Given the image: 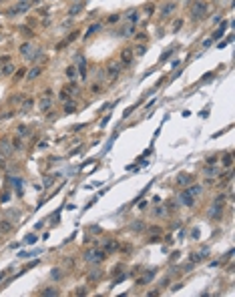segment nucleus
Instances as JSON below:
<instances>
[{"instance_id":"f257e3e1","label":"nucleus","mask_w":235,"mask_h":297,"mask_svg":"<svg viewBox=\"0 0 235 297\" xmlns=\"http://www.w3.org/2000/svg\"><path fill=\"white\" fill-rule=\"evenodd\" d=\"M207 2H195L193 4V8H191V16H193V20H199V18H203L205 16V12H207Z\"/></svg>"},{"instance_id":"f03ea898","label":"nucleus","mask_w":235,"mask_h":297,"mask_svg":"<svg viewBox=\"0 0 235 297\" xmlns=\"http://www.w3.org/2000/svg\"><path fill=\"white\" fill-rule=\"evenodd\" d=\"M85 259L90 263H101L105 259V251H87L85 253Z\"/></svg>"},{"instance_id":"7ed1b4c3","label":"nucleus","mask_w":235,"mask_h":297,"mask_svg":"<svg viewBox=\"0 0 235 297\" xmlns=\"http://www.w3.org/2000/svg\"><path fill=\"white\" fill-rule=\"evenodd\" d=\"M193 175H187V173H181L179 177H177V185H181V187H189V185H193Z\"/></svg>"},{"instance_id":"20e7f679","label":"nucleus","mask_w":235,"mask_h":297,"mask_svg":"<svg viewBox=\"0 0 235 297\" xmlns=\"http://www.w3.org/2000/svg\"><path fill=\"white\" fill-rule=\"evenodd\" d=\"M179 199H181V203H183V205H187V207H193V205H195V201H193V195H191L187 189H185L183 193H179Z\"/></svg>"},{"instance_id":"39448f33","label":"nucleus","mask_w":235,"mask_h":297,"mask_svg":"<svg viewBox=\"0 0 235 297\" xmlns=\"http://www.w3.org/2000/svg\"><path fill=\"white\" fill-rule=\"evenodd\" d=\"M121 69H123V62H111L109 66H107V72H109V76H117L119 72H121Z\"/></svg>"},{"instance_id":"423d86ee","label":"nucleus","mask_w":235,"mask_h":297,"mask_svg":"<svg viewBox=\"0 0 235 297\" xmlns=\"http://www.w3.org/2000/svg\"><path fill=\"white\" fill-rule=\"evenodd\" d=\"M20 54H22L24 58H28V60H32V58H34V50H32V46L24 42V44L20 46Z\"/></svg>"},{"instance_id":"0eeeda50","label":"nucleus","mask_w":235,"mask_h":297,"mask_svg":"<svg viewBox=\"0 0 235 297\" xmlns=\"http://www.w3.org/2000/svg\"><path fill=\"white\" fill-rule=\"evenodd\" d=\"M133 56H135L133 50H131V48H125L123 52H121V60H123V64H131V62H133Z\"/></svg>"},{"instance_id":"6e6552de","label":"nucleus","mask_w":235,"mask_h":297,"mask_svg":"<svg viewBox=\"0 0 235 297\" xmlns=\"http://www.w3.org/2000/svg\"><path fill=\"white\" fill-rule=\"evenodd\" d=\"M173 10H175V2H167V4L161 8V18H167Z\"/></svg>"},{"instance_id":"1a4fd4ad","label":"nucleus","mask_w":235,"mask_h":297,"mask_svg":"<svg viewBox=\"0 0 235 297\" xmlns=\"http://www.w3.org/2000/svg\"><path fill=\"white\" fill-rule=\"evenodd\" d=\"M207 215H209L211 219H219V217H221V207H219V203H215V205L207 211Z\"/></svg>"},{"instance_id":"9d476101","label":"nucleus","mask_w":235,"mask_h":297,"mask_svg":"<svg viewBox=\"0 0 235 297\" xmlns=\"http://www.w3.org/2000/svg\"><path fill=\"white\" fill-rule=\"evenodd\" d=\"M153 277H155V269H151V271H147V273L143 275V277H141V279H139L137 283H139V285H145V283H149V281L153 279Z\"/></svg>"},{"instance_id":"9b49d317","label":"nucleus","mask_w":235,"mask_h":297,"mask_svg":"<svg viewBox=\"0 0 235 297\" xmlns=\"http://www.w3.org/2000/svg\"><path fill=\"white\" fill-rule=\"evenodd\" d=\"M0 72H2L4 76H10V74H14V72H16V66H14L12 62H8V64H4V66H2V70H0Z\"/></svg>"},{"instance_id":"f8f14e48","label":"nucleus","mask_w":235,"mask_h":297,"mask_svg":"<svg viewBox=\"0 0 235 297\" xmlns=\"http://www.w3.org/2000/svg\"><path fill=\"white\" fill-rule=\"evenodd\" d=\"M78 70H80V76L85 79V76H87V62H85L82 56H78Z\"/></svg>"},{"instance_id":"ddd939ff","label":"nucleus","mask_w":235,"mask_h":297,"mask_svg":"<svg viewBox=\"0 0 235 297\" xmlns=\"http://www.w3.org/2000/svg\"><path fill=\"white\" fill-rule=\"evenodd\" d=\"M225 28H227V22H223L221 26H219V28H217V30H215V32H213V34H211V40H215V38H219V36H223Z\"/></svg>"},{"instance_id":"4468645a","label":"nucleus","mask_w":235,"mask_h":297,"mask_svg":"<svg viewBox=\"0 0 235 297\" xmlns=\"http://www.w3.org/2000/svg\"><path fill=\"white\" fill-rule=\"evenodd\" d=\"M10 183L16 187V193L22 195V181H20V179H16V177H10Z\"/></svg>"},{"instance_id":"2eb2a0df","label":"nucleus","mask_w":235,"mask_h":297,"mask_svg":"<svg viewBox=\"0 0 235 297\" xmlns=\"http://www.w3.org/2000/svg\"><path fill=\"white\" fill-rule=\"evenodd\" d=\"M82 8H85V2H78V4H75V6L68 10V16H75V14H78Z\"/></svg>"},{"instance_id":"dca6fc26","label":"nucleus","mask_w":235,"mask_h":297,"mask_svg":"<svg viewBox=\"0 0 235 297\" xmlns=\"http://www.w3.org/2000/svg\"><path fill=\"white\" fill-rule=\"evenodd\" d=\"M40 72H42V69H38V66H34V69L30 70L28 74H26V80H34V79H36V76H38V74H40Z\"/></svg>"},{"instance_id":"f3484780","label":"nucleus","mask_w":235,"mask_h":297,"mask_svg":"<svg viewBox=\"0 0 235 297\" xmlns=\"http://www.w3.org/2000/svg\"><path fill=\"white\" fill-rule=\"evenodd\" d=\"M97 30H101V24H99V22L90 24V26H89V30H87V34H85V38H89L90 34H95V32H97Z\"/></svg>"},{"instance_id":"a211bd4d","label":"nucleus","mask_w":235,"mask_h":297,"mask_svg":"<svg viewBox=\"0 0 235 297\" xmlns=\"http://www.w3.org/2000/svg\"><path fill=\"white\" fill-rule=\"evenodd\" d=\"M133 30H135V24H129V26L121 28V32H119V34H121V36H131V34H133Z\"/></svg>"},{"instance_id":"6ab92c4d","label":"nucleus","mask_w":235,"mask_h":297,"mask_svg":"<svg viewBox=\"0 0 235 297\" xmlns=\"http://www.w3.org/2000/svg\"><path fill=\"white\" fill-rule=\"evenodd\" d=\"M16 135H18V137H26V135H30V129H28L26 125H20L18 131H16Z\"/></svg>"},{"instance_id":"aec40b11","label":"nucleus","mask_w":235,"mask_h":297,"mask_svg":"<svg viewBox=\"0 0 235 297\" xmlns=\"http://www.w3.org/2000/svg\"><path fill=\"white\" fill-rule=\"evenodd\" d=\"M127 20H129L131 24H135L137 20H139V12H137V10H131L129 14H127Z\"/></svg>"},{"instance_id":"412c9836","label":"nucleus","mask_w":235,"mask_h":297,"mask_svg":"<svg viewBox=\"0 0 235 297\" xmlns=\"http://www.w3.org/2000/svg\"><path fill=\"white\" fill-rule=\"evenodd\" d=\"M38 106H40V111L44 113V111H48V109L52 106V103H50V99H42V101H40V104H38Z\"/></svg>"},{"instance_id":"4be33fe9","label":"nucleus","mask_w":235,"mask_h":297,"mask_svg":"<svg viewBox=\"0 0 235 297\" xmlns=\"http://www.w3.org/2000/svg\"><path fill=\"white\" fill-rule=\"evenodd\" d=\"M231 165H233V155H231V153H227V155L223 157V167H227V169H229Z\"/></svg>"},{"instance_id":"5701e85b","label":"nucleus","mask_w":235,"mask_h":297,"mask_svg":"<svg viewBox=\"0 0 235 297\" xmlns=\"http://www.w3.org/2000/svg\"><path fill=\"white\" fill-rule=\"evenodd\" d=\"M0 151H2V153H6V155L12 151V148L8 147V141H6V139H2V141H0Z\"/></svg>"},{"instance_id":"b1692460","label":"nucleus","mask_w":235,"mask_h":297,"mask_svg":"<svg viewBox=\"0 0 235 297\" xmlns=\"http://www.w3.org/2000/svg\"><path fill=\"white\" fill-rule=\"evenodd\" d=\"M187 191H189L193 197H195V195H201V185H193V187L189 185V189H187Z\"/></svg>"},{"instance_id":"393cba45","label":"nucleus","mask_w":235,"mask_h":297,"mask_svg":"<svg viewBox=\"0 0 235 297\" xmlns=\"http://www.w3.org/2000/svg\"><path fill=\"white\" fill-rule=\"evenodd\" d=\"M32 103H34L32 99H26V101L22 103V109H20V111H22V113H26V111H28V109L32 106Z\"/></svg>"},{"instance_id":"a878e982","label":"nucleus","mask_w":235,"mask_h":297,"mask_svg":"<svg viewBox=\"0 0 235 297\" xmlns=\"http://www.w3.org/2000/svg\"><path fill=\"white\" fill-rule=\"evenodd\" d=\"M10 229H12V225L8 221H2V223H0V231H2V233H6V231H10Z\"/></svg>"},{"instance_id":"bb28decb","label":"nucleus","mask_w":235,"mask_h":297,"mask_svg":"<svg viewBox=\"0 0 235 297\" xmlns=\"http://www.w3.org/2000/svg\"><path fill=\"white\" fill-rule=\"evenodd\" d=\"M133 229H135V231H145V223H143V221H135Z\"/></svg>"},{"instance_id":"cd10ccee","label":"nucleus","mask_w":235,"mask_h":297,"mask_svg":"<svg viewBox=\"0 0 235 297\" xmlns=\"http://www.w3.org/2000/svg\"><path fill=\"white\" fill-rule=\"evenodd\" d=\"M117 247H119V245H117V241H111V243H107V245H105V249H107V251H115Z\"/></svg>"},{"instance_id":"c85d7f7f","label":"nucleus","mask_w":235,"mask_h":297,"mask_svg":"<svg viewBox=\"0 0 235 297\" xmlns=\"http://www.w3.org/2000/svg\"><path fill=\"white\" fill-rule=\"evenodd\" d=\"M75 74H77V69H75V66H68L67 69V76L68 79H75Z\"/></svg>"},{"instance_id":"c756f323","label":"nucleus","mask_w":235,"mask_h":297,"mask_svg":"<svg viewBox=\"0 0 235 297\" xmlns=\"http://www.w3.org/2000/svg\"><path fill=\"white\" fill-rule=\"evenodd\" d=\"M24 243H28V245H32V243H36V235H26V239H24Z\"/></svg>"},{"instance_id":"7c9ffc66","label":"nucleus","mask_w":235,"mask_h":297,"mask_svg":"<svg viewBox=\"0 0 235 297\" xmlns=\"http://www.w3.org/2000/svg\"><path fill=\"white\" fill-rule=\"evenodd\" d=\"M14 148H16V151H20V148H22V141H20V137L14 139Z\"/></svg>"},{"instance_id":"2f4dec72","label":"nucleus","mask_w":235,"mask_h":297,"mask_svg":"<svg viewBox=\"0 0 235 297\" xmlns=\"http://www.w3.org/2000/svg\"><path fill=\"white\" fill-rule=\"evenodd\" d=\"M42 293H44V295H58V291H56V289H52V287H48V289H44Z\"/></svg>"},{"instance_id":"473e14b6","label":"nucleus","mask_w":235,"mask_h":297,"mask_svg":"<svg viewBox=\"0 0 235 297\" xmlns=\"http://www.w3.org/2000/svg\"><path fill=\"white\" fill-rule=\"evenodd\" d=\"M205 163L211 167V165H215V163H217V157H215V155H213V157H207V159H205Z\"/></svg>"},{"instance_id":"72a5a7b5","label":"nucleus","mask_w":235,"mask_h":297,"mask_svg":"<svg viewBox=\"0 0 235 297\" xmlns=\"http://www.w3.org/2000/svg\"><path fill=\"white\" fill-rule=\"evenodd\" d=\"M72 111H75V104H72V103H68L67 106H64V113H67V114H70Z\"/></svg>"},{"instance_id":"f704fd0d","label":"nucleus","mask_w":235,"mask_h":297,"mask_svg":"<svg viewBox=\"0 0 235 297\" xmlns=\"http://www.w3.org/2000/svg\"><path fill=\"white\" fill-rule=\"evenodd\" d=\"M145 50H147L145 46H137V48H135V52H133V54H145Z\"/></svg>"},{"instance_id":"c9c22d12","label":"nucleus","mask_w":235,"mask_h":297,"mask_svg":"<svg viewBox=\"0 0 235 297\" xmlns=\"http://www.w3.org/2000/svg\"><path fill=\"white\" fill-rule=\"evenodd\" d=\"M58 277H62V271H58V269H52V279H58Z\"/></svg>"},{"instance_id":"e433bc0d","label":"nucleus","mask_w":235,"mask_h":297,"mask_svg":"<svg viewBox=\"0 0 235 297\" xmlns=\"http://www.w3.org/2000/svg\"><path fill=\"white\" fill-rule=\"evenodd\" d=\"M157 215H159V217H163V215H165L163 207H157V209H155V217H157Z\"/></svg>"},{"instance_id":"4c0bfd02","label":"nucleus","mask_w":235,"mask_h":297,"mask_svg":"<svg viewBox=\"0 0 235 297\" xmlns=\"http://www.w3.org/2000/svg\"><path fill=\"white\" fill-rule=\"evenodd\" d=\"M12 114H14V113H12V111H6V113L2 114V116H0V119H10Z\"/></svg>"},{"instance_id":"58836bf2","label":"nucleus","mask_w":235,"mask_h":297,"mask_svg":"<svg viewBox=\"0 0 235 297\" xmlns=\"http://www.w3.org/2000/svg\"><path fill=\"white\" fill-rule=\"evenodd\" d=\"M20 30H22V34H28V36H32V30H30V28H20Z\"/></svg>"},{"instance_id":"ea45409f","label":"nucleus","mask_w":235,"mask_h":297,"mask_svg":"<svg viewBox=\"0 0 235 297\" xmlns=\"http://www.w3.org/2000/svg\"><path fill=\"white\" fill-rule=\"evenodd\" d=\"M117 20H119V14H112L111 18H109V22H117Z\"/></svg>"},{"instance_id":"a19ab883","label":"nucleus","mask_w":235,"mask_h":297,"mask_svg":"<svg viewBox=\"0 0 235 297\" xmlns=\"http://www.w3.org/2000/svg\"><path fill=\"white\" fill-rule=\"evenodd\" d=\"M60 101H64V103L68 101V94H67V92H60Z\"/></svg>"},{"instance_id":"79ce46f5","label":"nucleus","mask_w":235,"mask_h":297,"mask_svg":"<svg viewBox=\"0 0 235 297\" xmlns=\"http://www.w3.org/2000/svg\"><path fill=\"white\" fill-rule=\"evenodd\" d=\"M135 106H137V104H135ZM135 106H131V109H127V111H125V116H129V114L133 113V111H135Z\"/></svg>"},{"instance_id":"37998d69","label":"nucleus","mask_w":235,"mask_h":297,"mask_svg":"<svg viewBox=\"0 0 235 297\" xmlns=\"http://www.w3.org/2000/svg\"><path fill=\"white\" fill-rule=\"evenodd\" d=\"M6 273H8V271H2V273H0V281H2V279L6 277Z\"/></svg>"},{"instance_id":"c03bdc74","label":"nucleus","mask_w":235,"mask_h":297,"mask_svg":"<svg viewBox=\"0 0 235 297\" xmlns=\"http://www.w3.org/2000/svg\"><path fill=\"white\" fill-rule=\"evenodd\" d=\"M0 76H2V72H0Z\"/></svg>"}]
</instances>
